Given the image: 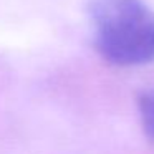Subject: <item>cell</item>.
<instances>
[{"instance_id":"6da1fadb","label":"cell","mask_w":154,"mask_h":154,"mask_svg":"<svg viewBox=\"0 0 154 154\" xmlns=\"http://www.w3.org/2000/svg\"><path fill=\"white\" fill-rule=\"evenodd\" d=\"M88 17L104 60L121 66L154 61V12L143 0H90Z\"/></svg>"},{"instance_id":"7a4b0ae2","label":"cell","mask_w":154,"mask_h":154,"mask_svg":"<svg viewBox=\"0 0 154 154\" xmlns=\"http://www.w3.org/2000/svg\"><path fill=\"white\" fill-rule=\"evenodd\" d=\"M139 114L146 136L154 141V90L143 93L139 98Z\"/></svg>"}]
</instances>
